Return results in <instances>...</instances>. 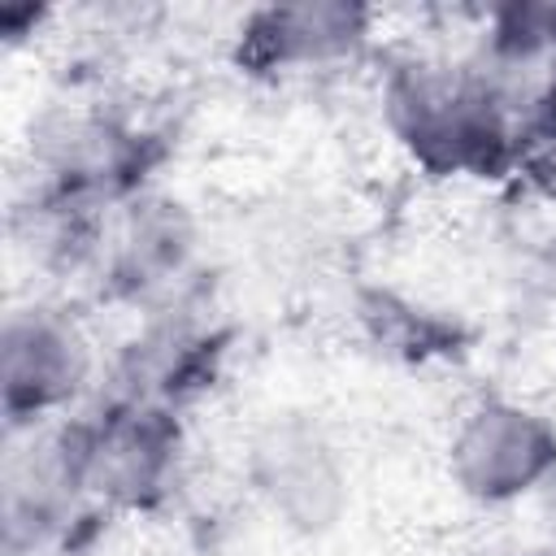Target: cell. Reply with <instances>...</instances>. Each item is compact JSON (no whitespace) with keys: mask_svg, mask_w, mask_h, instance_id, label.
Listing matches in <instances>:
<instances>
[{"mask_svg":"<svg viewBox=\"0 0 556 556\" xmlns=\"http://www.w3.org/2000/svg\"><path fill=\"white\" fill-rule=\"evenodd\" d=\"M269 43V56L282 61H317L356 39V13L352 9H274L265 13V30H256Z\"/></svg>","mask_w":556,"mask_h":556,"instance_id":"5","label":"cell"},{"mask_svg":"<svg viewBox=\"0 0 556 556\" xmlns=\"http://www.w3.org/2000/svg\"><path fill=\"white\" fill-rule=\"evenodd\" d=\"M395 109L408 143L426 161L473 165L486 161V152L500 139V117L491 109V96L456 74H421L404 83Z\"/></svg>","mask_w":556,"mask_h":556,"instance_id":"1","label":"cell"},{"mask_svg":"<svg viewBox=\"0 0 556 556\" xmlns=\"http://www.w3.org/2000/svg\"><path fill=\"white\" fill-rule=\"evenodd\" d=\"M83 369V343L65 321L48 313H26L4 326V408L13 421L74 395Z\"/></svg>","mask_w":556,"mask_h":556,"instance_id":"3","label":"cell"},{"mask_svg":"<svg viewBox=\"0 0 556 556\" xmlns=\"http://www.w3.org/2000/svg\"><path fill=\"white\" fill-rule=\"evenodd\" d=\"M556 460V439L552 430L508 404L482 408L456 439L452 465L456 478L465 482V491L482 495V500H508L517 491H526L534 478L547 473V465Z\"/></svg>","mask_w":556,"mask_h":556,"instance_id":"2","label":"cell"},{"mask_svg":"<svg viewBox=\"0 0 556 556\" xmlns=\"http://www.w3.org/2000/svg\"><path fill=\"white\" fill-rule=\"evenodd\" d=\"M70 460L83 482H96L100 491L122 500H139L169 465V426L161 421V413L126 408L91 439H83Z\"/></svg>","mask_w":556,"mask_h":556,"instance_id":"4","label":"cell"}]
</instances>
